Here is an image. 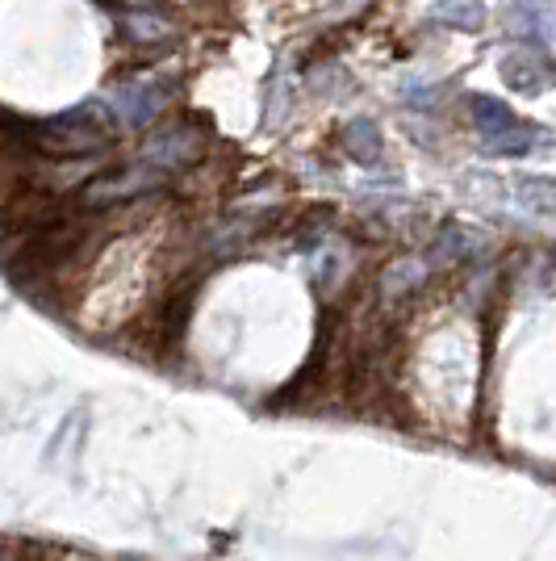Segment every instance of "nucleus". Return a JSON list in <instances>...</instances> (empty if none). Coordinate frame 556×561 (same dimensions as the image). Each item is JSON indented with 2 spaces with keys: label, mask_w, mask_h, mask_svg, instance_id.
I'll list each match as a JSON object with an SVG mask.
<instances>
[{
  "label": "nucleus",
  "mask_w": 556,
  "mask_h": 561,
  "mask_svg": "<svg viewBox=\"0 0 556 561\" xmlns=\"http://www.w3.org/2000/svg\"><path fill=\"white\" fill-rule=\"evenodd\" d=\"M507 30L514 34V43L532 50H548L556 34L548 0H507Z\"/></svg>",
  "instance_id": "20e7f679"
},
{
  "label": "nucleus",
  "mask_w": 556,
  "mask_h": 561,
  "mask_svg": "<svg viewBox=\"0 0 556 561\" xmlns=\"http://www.w3.org/2000/svg\"><path fill=\"white\" fill-rule=\"evenodd\" d=\"M167 176L155 172V168L139 164L121 168L114 176H101L93 188H89V202H101V206H109V202H130V197H142V193H151V188H160Z\"/></svg>",
  "instance_id": "423d86ee"
},
{
  "label": "nucleus",
  "mask_w": 556,
  "mask_h": 561,
  "mask_svg": "<svg viewBox=\"0 0 556 561\" xmlns=\"http://www.w3.org/2000/svg\"><path fill=\"white\" fill-rule=\"evenodd\" d=\"M544 139H548L544 130H535V126H523V122H514L510 130L494 135V139H486V151H489V156H528V151H535V147H540Z\"/></svg>",
  "instance_id": "f8f14e48"
},
{
  "label": "nucleus",
  "mask_w": 556,
  "mask_h": 561,
  "mask_svg": "<svg viewBox=\"0 0 556 561\" xmlns=\"http://www.w3.org/2000/svg\"><path fill=\"white\" fill-rule=\"evenodd\" d=\"M344 147H348L351 160L372 164L381 156V130H377V122L372 117H351L348 126H344Z\"/></svg>",
  "instance_id": "9d476101"
},
{
  "label": "nucleus",
  "mask_w": 556,
  "mask_h": 561,
  "mask_svg": "<svg viewBox=\"0 0 556 561\" xmlns=\"http://www.w3.org/2000/svg\"><path fill=\"white\" fill-rule=\"evenodd\" d=\"M468 110H473V126L482 130V139H494V135L514 126V114L498 96H468Z\"/></svg>",
  "instance_id": "9b49d317"
},
{
  "label": "nucleus",
  "mask_w": 556,
  "mask_h": 561,
  "mask_svg": "<svg viewBox=\"0 0 556 561\" xmlns=\"http://www.w3.org/2000/svg\"><path fill=\"white\" fill-rule=\"evenodd\" d=\"M167 89L151 84V80H126L117 84L114 93H105V110L114 114L117 126H147L151 117H160V110L167 105Z\"/></svg>",
  "instance_id": "f03ea898"
},
{
  "label": "nucleus",
  "mask_w": 556,
  "mask_h": 561,
  "mask_svg": "<svg viewBox=\"0 0 556 561\" xmlns=\"http://www.w3.org/2000/svg\"><path fill=\"white\" fill-rule=\"evenodd\" d=\"M34 147L47 156H89V151L105 147V130L93 117V110H71V114L34 122Z\"/></svg>",
  "instance_id": "f257e3e1"
},
{
  "label": "nucleus",
  "mask_w": 556,
  "mask_h": 561,
  "mask_svg": "<svg viewBox=\"0 0 556 561\" xmlns=\"http://www.w3.org/2000/svg\"><path fill=\"white\" fill-rule=\"evenodd\" d=\"M197 151H201V139H197L193 126H167V130H160L155 139L142 147V164L163 172V176H172L185 164H193Z\"/></svg>",
  "instance_id": "7ed1b4c3"
},
{
  "label": "nucleus",
  "mask_w": 556,
  "mask_h": 561,
  "mask_svg": "<svg viewBox=\"0 0 556 561\" xmlns=\"http://www.w3.org/2000/svg\"><path fill=\"white\" fill-rule=\"evenodd\" d=\"M502 80H507L514 93L540 96L556 80V64L544 50H514L502 59Z\"/></svg>",
  "instance_id": "39448f33"
},
{
  "label": "nucleus",
  "mask_w": 556,
  "mask_h": 561,
  "mask_svg": "<svg viewBox=\"0 0 556 561\" xmlns=\"http://www.w3.org/2000/svg\"><path fill=\"white\" fill-rule=\"evenodd\" d=\"M482 248H486V239L477 231H468V227H461V222H448V227L436 234V256L448 260V264L482 256Z\"/></svg>",
  "instance_id": "1a4fd4ad"
},
{
  "label": "nucleus",
  "mask_w": 556,
  "mask_h": 561,
  "mask_svg": "<svg viewBox=\"0 0 556 561\" xmlns=\"http://www.w3.org/2000/svg\"><path fill=\"white\" fill-rule=\"evenodd\" d=\"M422 280H427V264H422V260H415V256H402V260H394L385 273H381V298L397 302V298L415 294Z\"/></svg>",
  "instance_id": "6e6552de"
},
{
  "label": "nucleus",
  "mask_w": 556,
  "mask_h": 561,
  "mask_svg": "<svg viewBox=\"0 0 556 561\" xmlns=\"http://www.w3.org/2000/svg\"><path fill=\"white\" fill-rule=\"evenodd\" d=\"M117 18L126 25V34L135 38V43H155V38H167L172 34V25L155 18V13H135V9H117Z\"/></svg>",
  "instance_id": "4468645a"
},
{
  "label": "nucleus",
  "mask_w": 556,
  "mask_h": 561,
  "mask_svg": "<svg viewBox=\"0 0 556 561\" xmlns=\"http://www.w3.org/2000/svg\"><path fill=\"white\" fill-rule=\"evenodd\" d=\"M436 22L452 25V30H477L486 22V0H440Z\"/></svg>",
  "instance_id": "ddd939ff"
},
{
  "label": "nucleus",
  "mask_w": 556,
  "mask_h": 561,
  "mask_svg": "<svg viewBox=\"0 0 556 561\" xmlns=\"http://www.w3.org/2000/svg\"><path fill=\"white\" fill-rule=\"evenodd\" d=\"M514 202L535 218H556V176H519Z\"/></svg>",
  "instance_id": "0eeeda50"
}]
</instances>
